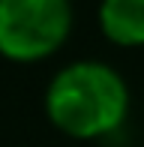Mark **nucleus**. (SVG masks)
<instances>
[{
  "mask_svg": "<svg viewBox=\"0 0 144 147\" xmlns=\"http://www.w3.org/2000/svg\"><path fill=\"white\" fill-rule=\"evenodd\" d=\"M45 117L75 141L108 138L129 117V87L102 60L66 63L45 87Z\"/></svg>",
  "mask_w": 144,
  "mask_h": 147,
  "instance_id": "nucleus-1",
  "label": "nucleus"
},
{
  "mask_svg": "<svg viewBox=\"0 0 144 147\" xmlns=\"http://www.w3.org/2000/svg\"><path fill=\"white\" fill-rule=\"evenodd\" d=\"M99 30L111 45H144V0H99Z\"/></svg>",
  "mask_w": 144,
  "mask_h": 147,
  "instance_id": "nucleus-3",
  "label": "nucleus"
},
{
  "mask_svg": "<svg viewBox=\"0 0 144 147\" xmlns=\"http://www.w3.org/2000/svg\"><path fill=\"white\" fill-rule=\"evenodd\" d=\"M72 0H0V57L39 63L66 45L72 33Z\"/></svg>",
  "mask_w": 144,
  "mask_h": 147,
  "instance_id": "nucleus-2",
  "label": "nucleus"
}]
</instances>
